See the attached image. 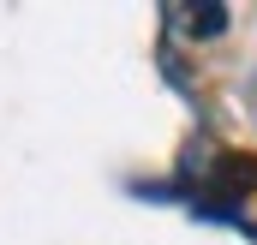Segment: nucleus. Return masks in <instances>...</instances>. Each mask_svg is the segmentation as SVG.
<instances>
[{
	"instance_id": "f257e3e1",
	"label": "nucleus",
	"mask_w": 257,
	"mask_h": 245,
	"mask_svg": "<svg viewBox=\"0 0 257 245\" xmlns=\"http://www.w3.org/2000/svg\"><path fill=\"white\" fill-rule=\"evenodd\" d=\"M174 24H186L192 36H215V30L227 24V12H221V6H209V12H174Z\"/></svg>"
}]
</instances>
